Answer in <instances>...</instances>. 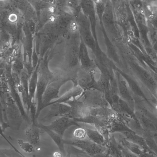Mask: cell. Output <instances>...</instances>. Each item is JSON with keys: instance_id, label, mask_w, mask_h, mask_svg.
I'll use <instances>...</instances> for the list:
<instances>
[{"instance_id": "obj_24", "label": "cell", "mask_w": 157, "mask_h": 157, "mask_svg": "<svg viewBox=\"0 0 157 157\" xmlns=\"http://www.w3.org/2000/svg\"><path fill=\"white\" fill-rule=\"evenodd\" d=\"M122 151L124 157H139L138 156L130 152L128 150H126L124 149Z\"/></svg>"}, {"instance_id": "obj_27", "label": "cell", "mask_w": 157, "mask_h": 157, "mask_svg": "<svg viewBox=\"0 0 157 157\" xmlns=\"http://www.w3.org/2000/svg\"><path fill=\"white\" fill-rule=\"evenodd\" d=\"M53 157H62V154L58 151L55 152L53 154Z\"/></svg>"}, {"instance_id": "obj_6", "label": "cell", "mask_w": 157, "mask_h": 157, "mask_svg": "<svg viewBox=\"0 0 157 157\" xmlns=\"http://www.w3.org/2000/svg\"><path fill=\"white\" fill-rule=\"evenodd\" d=\"M91 79L90 72L80 68L77 72L73 83L74 86H78L84 90L89 89L91 85Z\"/></svg>"}, {"instance_id": "obj_25", "label": "cell", "mask_w": 157, "mask_h": 157, "mask_svg": "<svg viewBox=\"0 0 157 157\" xmlns=\"http://www.w3.org/2000/svg\"><path fill=\"white\" fill-rule=\"evenodd\" d=\"M139 157H156L154 154L147 152H144Z\"/></svg>"}, {"instance_id": "obj_18", "label": "cell", "mask_w": 157, "mask_h": 157, "mask_svg": "<svg viewBox=\"0 0 157 157\" xmlns=\"http://www.w3.org/2000/svg\"><path fill=\"white\" fill-rule=\"evenodd\" d=\"M96 14L97 15L100 24L102 23V17L105 10V3L102 1H94Z\"/></svg>"}, {"instance_id": "obj_20", "label": "cell", "mask_w": 157, "mask_h": 157, "mask_svg": "<svg viewBox=\"0 0 157 157\" xmlns=\"http://www.w3.org/2000/svg\"><path fill=\"white\" fill-rule=\"evenodd\" d=\"M17 141L20 147L25 152L30 153L33 151L34 146L29 142L21 139H18Z\"/></svg>"}, {"instance_id": "obj_31", "label": "cell", "mask_w": 157, "mask_h": 157, "mask_svg": "<svg viewBox=\"0 0 157 157\" xmlns=\"http://www.w3.org/2000/svg\"><path fill=\"white\" fill-rule=\"evenodd\" d=\"M120 157H122V156H120Z\"/></svg>"}, {"instance_id": "obj_23", "label": "cell", "mask_w": 157, "mask_h": 157, "mask_svg": "<svg viewBox=\"0 0 157 157\" xmlns=\"http://www.w3.org/2000/svg\"><path fill=\"white\" fill-rule=\"evenodd\" d=\"M11 76L12 80L15 86L21 83L20 73L12 69L11 70Z\"/></svg>"}, {"instance_id": "obj_11", "label": "cell", "mask_w": 157, "mask_h": 157, "mask_svg": "<svg viewBox=\"0 0 157 157\" xmlns=\"http://www.w3.org/2000/svg\"><path fill=\"white\" fill-rule=\"evenodd\" d=\"M41 130L36 125H33L26 129V134L28 142L33 146H37L40 143Z\"/></svg>"}, {"instance_id": "obj_9", "label": "cell", "mask_w": 157, "mask_h": 157, "mask_svg": "<svg viewBox=\"0 0 157 157\" xmlns=\"http://www.w3.org/2000/svg\"><path fill=\"white\" fill-rule=\"evenodd\" d=\"M36 125L48 135L56 144L60 152L64 155L65 151L63 138L57 133L48 128L46 125L36 122Z\"/></svg>"}, {"instance_id": "obj_16", "label": "cell", "mask_w": 157, "mask_h": 157, "mask_svg": "<svg viewBox=\"0 0 157 157\" xmlns=\"http://www.w3.org/2000/svg\"><path fill=\"white\" fill-rule=\"evenodd\" d=\"M66 5L75 19L81 11L80 0L66 1Z\"/></svg>"}, {"instance_id": "obj_7", "label": "cell", "mask_w": 157, "mask_h": 157, "mask_svg": "<svg viewBox=\"0 0 157 157\" xmlns=\"http://www.w3.org/2000/svg\"><path fill=\"white\" fill-rule=\"evenodd\" d=\"M78 59L80 64V68L89 71L92 65V61L90 58L87 47L80 37Z\"/></svg>"}, {"instance_id": "obj_10", "label": "cell", "mask_w": 157, "mask_h": 157, "mask_svg": "<svg viewBox=\"0 0 157 157\" xmlns=\"http://www.w3.org/2000/svg\"><path fill=\"white\" fill-rule=\"evenodd\" d=\"M40 59L38 64L34 69L30 77L29 83V94L31 104L36 102L35 96L38 79V71Z\"/></svg>"}, {"instance_id": "obj_3", "label": "cell", "mask_w": 157, "mask_h": 157, "mask_svg": "<svg viewBox=\"0 0 157 157\" xmlns=\"http://www.w3.org/2000/svg\"><path fill=\"white\" fill-rule=\"evenodd\" d=\"M75 126L81 127L78 123L73 118L68 117H62L56 119L46 127L55 132L62 138L66 130L70 127Z\"/></svg>"}, {"instance_id": "obj_28", "label": "cell", "mask_w": 157, "mask_h": 157, "mask_svg": "<svg viewBox=\"0 0 157 157\" xmlns=\"http://www.w3.org/2000/svg\"><path fill=\"white\" fill-rule=\"evenodd\" d=\"M71 153V150L69 147H68L67 149V154L65 157H70Z\"/></svg>"}, {"instance_id": "obj_13", "label": "cell", "mask_w": 157, "mask_h": 157, "mask_svg": "<svg viewBox=\"0 0 157 157\" xmlns=\"http://www.w3.org/2000/svg\"><path fill=\"white\" fill-rule=\"evenodd\" d=\"M86 132V136L89 139L97 144L103 145L105 142L103 136L98 131L85 128Z\"/></svg>"}, {"instance_id": "obj_17", "label": "cell", "mask_w": 157, "mask_h": 157, "mask_svg": "<svg viewBox=\"0 0 157 157\" xmlns=\"http://www.w3.org/2000/svg\"><path fill=\"white\" fill-rule=\"evenodd\" d=\"M105 150V147L103 145H100L92 142L86 153L93 157L99 153L104 152Z\"/></svg>"}, {"instance_id": "obj_22", "label": "cell", "mask_w": 157, "mask_h": 157, "mask_svg": "<svg viewBox=\"0 0 157 157\" xmlns=\"http://www.w3.org/2000/svg\"><path fill=\"white\" fill-rule=\"evenodd\" d=\"M146 144L150 150L155 154L157 152V145L154 140L151 137L144 138Z\"/></svg>"}, {"instance_id": "obj_14", "label": "cell", "mask_w": 157, "mask_h": 157, "mask_svg": "<svg viewBox=\"0 0 157 157\" xmlns=\"http://www.w3.org/2000/svg\"><path fill=\"white\" fill-rule=\"evenodd\" d=\"M123 142L124 145L127 150L138 156L144 152L139 145L128 140L126 139L123 140Z\"/></svg>"}, {"instance_id": "obj_8", "label": "cell", "mask_w": 157, "mask_h": 157, "mask_svg": "<svg viewBox=\"0 0 157 157\" xmlns=\"http://www.w3.org/2000/svg\"><path fill=\"white\" fill-rule=\"evenodd\" d=\"M84 90L78 86H73V87L66 92L64 94L58 98L48 104L47 107L56 103L66 104L67 102L79 97Z\"/></svg>"}, {"instance_id": "obj_19", "label": "cell", "mask_w": 157, "mask_h": 157, "mask_svg": "<svg viewBox=\"0 0 157 157\" xmlns=\"http://www.w3.org/2000/svg\"><path fill=\"white\" fill-rule=\"evenodd\" d=\"M20 76V83L24 90L29 94V83L30 76L25 68L21 72Z\"/></svg>"}, {"instance_id": "obj_12", "label": "cell", "mask_w": 157, "mask_h": 157, "mask_svg": "<svg viewBox=\"0 0 157 157\" xmlns=\"http://www.w3.org/2000/svg\"><path fill=\"white\" fill-rule=\"evenodd\" d=\"M124 134L128 140L133 142L139 145L144 152H147L155 154L147 147L144 138L129 132H125Z\"/></svg>"}, {"instance_id": "obj_30", "label": "cell", "mask_w": 157, "mask_h": 157, "mask_svg": "<svg viewBox=\"0 0 157 157\" xmlns=\"http://www.w3.org/2000/svg\"><path fill=\"white\" fill-rule=\"evenodd\" d=\"M76 157H83L80 155L77 154L76 155Z\"/></svg>"}, {"instance_id": "obj_15", "label": "cell", "mask_w": 157, "mask_h": 157, "mask_svg": "<svg viewBox=\"0 0 157 157\" xmlns=\"http://www.w3.org/2000/svg\"><path fill=\"white\" fill-rule=\"evenodd\" d=\"M30 3L36 12L49 8L53 6L48 0L31 1Z\"/></svg>"}, {"instance_id": "obj_26", "label": "cell", "mask_w": 157, "mask_h": 157, "mask_svg": "<svg viewBox=\"0 0 157 157\" xmlns=\"http://www.w3.org/2000/svg\"><path fill=\"white\" fill-rule=\"evenodd\" d=\"M93 157H108V155L104 152L101 153L97 154Z\"/></svg>"}, {"instance_id": "obj_5", "label": "cell", "mask_w": 157, "mask_h": 157, "mask_svg": "<svg viewBox=\"0 0 157 157\" xmlns=\"http://www.w3.org/2000/svg\"><path fill=\"white\" fill-rule=\"evenodd\" d=\"M81 10L90 22L91 30L95 40L96 35V12L94 1L92 0H80Z\"/></svg>"}, {"instance_id": "obj_1", "label": "cell", "mask_w": 157, "mask_h": 157, "mask_svg": "<svg viewBox=\"0 0 157 157\" xmlns=\"http://www.w3.org/2000/svg\"><path fill=\"white\" fill-rule=\"evenodd\" d=\"M47 58L40 59L38 71V79L35 96L36 104V119L37 120L41 111L43 109L42 97L45 89L53 77V74L48 66Z\"/></svg>"}, {"instance_id": "obj_4", "label": "cell", "mask_w": 157, "mask_h": 157, "mask_svg": "<svg viewBox=\"0 0 157 157\" xmlns=\"http://www.w3.org/2000/svg\"><path fill=\"white\" fill-rule=\"evenodd\" d=\"M49 106H50L49 109L46 114L42 119L43 121H47L57 117L66 116L71 117V108L69 105L56 103Z\"/></svg>"}, {"instance_id": "obj_21", "label": "cell", "mask_w": 157, "mask_h": 157, "mask_svg": "<svg viewBox=\"0 0 157 157\" xmlns=\"http://www.w3.org/2000/svg\"><path fill=\"white\" fill-rule=\"evenodd\" d=\"M73 136L75 139L82 140L84 139L86 136V132L84 127H78L74 131Z\"/></svg>"}, {"instance_id": "obj_29", "label": "cell", "mask_w": 157, "mask_h": 157, "mask_svg": "<svg viewBox=\"0 0 157 157\" xmlns=\"http://www.w3.org/2000/svg\"><path fill=\"white\" fill-rule=\"evenodd\" d=\"M3 129L2 126L0 125V134L3 135Z\"/></svg>"}, {"instance_id": "obj_2", "label": "cell", "mask_w": 157, "mask_h": 157, "mask_svg": "<svg viewBox=\"0 0 157 157\" xmlns=\"http://www.w3.org/2000/svg\"><path fill=\"white\" fill-rule=\"evenodd\" d=\"M53 77L47 86L42 98L43 109L53 100L57 99L59 97V94L62 86L69 81H71L69 78L62 75L58 71L53 72Z\"/></svg>"}]
</instances>
